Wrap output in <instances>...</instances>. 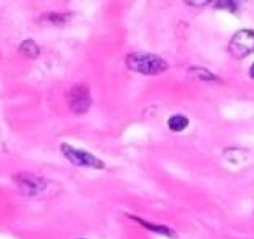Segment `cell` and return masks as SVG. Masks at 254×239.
<instances>
[{
    "label": "cell",
    "mask_w": 254,
    "mask_h": 239,
    "mask_svg": "<svg viewBox=\"0 0 254 239\" xmlns=\"http://www.w3.org/2000/svg\"><path fill=\"white\" fill-rule=\"evenodd\" d=\"M127 66L134 73L141 75H159L169 68L167 61L154 54H146V52H134L129 54L125 60Z\"/></svg>",
    "instance_id": "6da1fadb"
},
{
    "label": "cell",
    "mask_w": 254,
    "mask_h": 239,
    "mask_svg": "<svg viewBox=\"0 0 254 239\" xmlns=\"http://www.w3.org/2000/svg\"><path fill=\"white\" fill-rule=\"evenodd\" d=\"M13 183L26 196H39L47 189V179L36 176L33 173H26V171L13 175Z\"/></svg>",
    "instance_id": "7a4b0ae2"
},
{
    "label": "cell",
    "mask_w": 254,
    "mask_h": 239,
    "mask_svg": "<svg viewBox=\"0 0 254 239\" xmlns=\"http://www.w3.org/2000/svg\"><path fill=\"white\" fill-rule=\"evenodd\" d=\"M62 152L66 159L70 160L71 163L76 165V167H86V168H97V170H102L104 168V162L92 155L86 150H80V149H75L71 147L68 144H62Z\"/></svg>",
    "instance_id": "3957f363"
},
{
    "label": "cell",
    "mask_w": 254,
    "mask_h": 239,
    "mask_svg": "<svg viewBox=\"0 0 254 239\" xmlns=\"http://www.w3.org/2000/svg\"><path fill=\"white\" fill-rule=\"evenodd\" d=\"M229 52L235 57V59H245L246 55L253 54L254 52V31H251V29L238 31L230 40Z\"/></svg>",
    "instance_id": "277c9868"
},
{
    "label": "cell",
    "mask_w": 254,
    "mask_h": 239,
    "mask_svg": "<svg viewBox=\"0 0 254 239\" xmlns=\"http://www.w3.org/2000/svg\"><path fill=\"white\" fill-rule=\"evenodd\" d=\"M66 100H68V107L70 110L76 113V115H83L89 110L92 99L89 94V89L86 86H73L66 96Z\"/></svg>",
    "instance_id": "5b68a950"
},
{
    "label": "cell",
    "mask_w": 254,
    "mask_h": 239,
    "mask_svg": "<svg viewBox=\"0 0 254 239\" xmlns=\"http://www.w3.org/2000/svg\"><path fill=\"white\" fill-rule=\"evenodd\" d=\"M134 221H138V223H141V225L144 228H148V230H151L154 233H157V235H164V236H169V238H177V233H175L173 230H170V228L167 226H160V225H152V223H148V221H144L141 220V218H138V217H131Z\"/></svg>",
    "instance_id": "8992f818"
},
{
    "label": "cell",
    "mask_w": 254,
    "mask_h": 239,
    "mask_svg": "<svg viewBox=\"0 0 254 239\" xmlns=\"http://www.w3.org/2000/svg\"><path fill=\"white\" fill-rule=\"evenodd\" d=\"M20 54H23L24 57H28V59H36V57L39 55V47L34 40L28 39L20 45Z\"/></svg>",
    "instance_id": "52a82bcc"
},
{
    "label": "cell",
    "mask_w": 254,
    "mask_h": 239,
    "mask_svg": "<svg viewBox=\"0 0 254 239\" xmlns=\"http://www.w3.org/2000/svg\"><path fill=\"white\" fill-rule=\"evenodd\" d=\"M188 75L191 78H196V80H201V81H219V78H217L214 73L207 71L206 68H190Z\"/></svg>",
    "instance_id": "ba28073f"
},
{
    "label": "cell",
    "mask_w": 254,
    "mask_h": 239,
    "mask_svg": "<svg viewBox=\"0 0 254 239\" xmlns=\"http://www.w3.org/2000/svg\"><path fill=\"white\" fill-rule=\"evenodd\" d=\"M188 118L186 117H183V115H173V117H170L169 118V121H167V124H169V128L172 129V131H183V129L188 126Z\"/></svg>",
    "instance_id": "9c48e42d"
},
{
    "label": "cell",
    "mask_w": 254,
    "mask_h": 239,
    "mask_svg": "<svg viewBox=\"0 0 254 239\" xmlns=\"http://www.w3.org/2000/svg\"><path fill=\"white\" fill-rule=\"evenodd\" d=\"M42 20H49L50 23L54 24H64L66 20H68V15H59V13H49L45 15Z\"/></svg>",
    "instance_id": "30bf717a"
},
{
    "label": "cell",
    "mask_w": 254,
    "mask_h": 239,
    "mask_svg": "<svg viewBox=\"0 0 254 239\" xmlns=\"http://www.w3.org/2000/svg\"><path fill=\"white\" fill-rule=\"evenodd\" d=\"M212 5H214V7H219V8L232 10V12H235V10H236V3L235 2H214Z\"/></svg>",
    "instance_id": "8fae6325"
},
{
    "label": "cell",
    "mask_w": 254,
    "mask_h": 239,
    "mask_svg": "<svg viewBox=\"0 0 254 239\" xmlns=\"http://www.w3.org/2000/svg\"><path fill=\"white\" fill-rule=\"evenodd\" d=\"M211 2H206V0H199V2H186V5H190V7H206V5H209Z\"/></svg>",
    "instance_id": "7c38bea8"
},
{
    "label": "cell",
    "mask_w": 254,
    "mask_h": 239,
    "mask_svg": "<svg viewBox=\"0 0 254 239\" xmlns=\"http://www.w3.org/2000/svg\"><path fill=\"white\" fill-rule=\"evenodd\" d=\"M250 75L254 78V63H253V66H251V68H250Z\"/></svg>",
    "instance_id": "4fadbf2b"
}]
</instances>
